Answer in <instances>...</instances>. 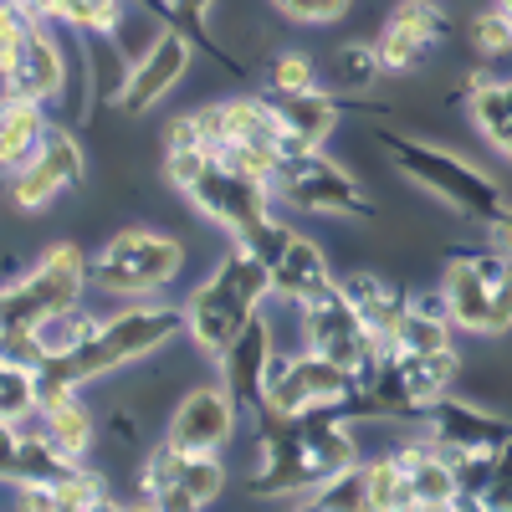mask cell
Instances as JSON below:
<instances>
[{"label": "cell", "instance_id": "277c9868", "mask_svg": "<svg viewBox=\"0 0 512 512\" xmlns=\"http://www.w3.org/2000/svg\"><path fill=\"white\" fill-rule=\"evenodd\" d=\"M272 297V267L262 256H251L241 241H231L221 251V262L210 267V277L185 297V333L190 344L216 359L231 338L246 328L251 313H262V303Z\"/></svg>", "mask_w": 512, "mask_h": 512}, {"label": "cell", "instance_id": "8992f818", "mask_svg": "<svg viewBox=\"0 0 512 512\" xmlns=\"http://www.w3.org/2000/svg\"><path fill=\"white\" fill-rule=\"evenodd\" d=\"M441 297L456 333L502 338L512 333V256L497 246H456L441 272Z\"/></svg>", "mask_w": 512, "mask_h": 512}, {"label": "cell", "instance_id": "3957f363", "mask_svg": "<svg viewBox=\"0 0 512 512\" xmlns=\"http://www.w3.org/2000/svg\"><path fill=\"white\" fill-rule=\"evenodd\" d=\"M374 144L384 149V159H390L420 195H431L436 205L456 210V216H466V221L487 226L507 205V190L487 175V169L461 159L446 144L415 139V134H405V128H374Z\"/></svg>", "mask_w": 512, "mask_h": 512}, {"label": "cell", "instance_id": "60d3db41", "mask_svg": "<svg viewBox=\"0 0 512 512\" xmlns=\"http://www.w3.org/2000/svg\"><path fill=\"white\" fill-rule=\"evenodd\" d=\"M16 6L26 11V16H36V21H47V0H16ZM52 26V21H47Z\"/></svg>", "mask_w": 512, "mask_h": 512}, {"label": "cell", "instance_id": "d590c367", "mask_svg": "<svg viewBox=\"0 0 512 512\" xmlns=\"http://www.w3.org/2000/svg\"><path fill=\"white\" fill-rule=\"evenodd\" d=\"M272 11H282L297 26H333L354 11V0H267Z\"/></svg>", "mask_w": 512, "mask_h": 512}, {"label": "cell", "instance_id": "4dcf8cb0", "mask_svg": "<svg viewBox=\"0 0 512 512\" xmlns=\"http://www.w3.org/2000/svg\"><path fill=\"white\" fill-rule=\"evenodd\" d=\"M303 507H313V512H364L369 507V472H364V461L344 466L338 477H328L323 487H313L303 497Z\"/></svg>", "mask_w": 512, "mask_h": 512}, {"label": "cell", "instance_id": "6da1fadb", "mask_svg": "<svg viewBox=\"0 0 512 512\" xmlns=\"http://www.w3.org/2000/svg\"><path fill=\"white\" fill-rule=\"evenodd\" d=\"M256 451L262 466L251 472V497L267 502H303L313 487L338 477L359 461V420L344 410H313V415H256Z\"/></svg>", "mask_w": 512, "mask_h": 512}, {"label": "cell", "instance_id": "484cf974", "mask_svg": "<svg viewBox=\"0 0 512 512\" xmlns=\"http://www.w3.org/2000/svg\"><path fill=\"white\" fill-rule=\"evenodd\" d=\"M333 277L328 267V256L313 236H297L287 241V251L277 256V267H272V297H282V303H303L308 292H318L323 282Z\"/></svg>", "mask_w": 512, "mask_h": 512}, {"label": "cell", "instance_id": "44dd1931", "mask_svg": "<svg viewBox=\"0 0 512 512\" xmlns=\"http://www.w3.org/2000/svg\"><path fill=\"white\" fill-rule=\"evenodd\" d=\"M431 349H456V323L446 313L441 282L436 287H410V308L395 323L390 354H431Z\"/></svg>", "mask_w": 512, "mask_h": 512}, {"label": "cell", "instance_id": "e0dca14e", "mask_svg": "<svg viewBox=\"0 0 512 512\" xmlns=\"http://www.w3.org/2000/svg\"><path fill=\"white\" fill-rule=\"evenodd\" d=\"M272 323L262 313H251L246 328L231 338V344L216 354V369H221V384L236 395L241 415L256 420V415H267V374H272Z\"/></svg>", "mask_w": 512, "mask_h": 512}, {"label": "cell", "instance_id": "9a60e30c", "mask_svg": "<svg viewBox=\"0 0 512 512\" xmlns=\"http://www.w3.org/2000/svg\"><path fill=\"white\" fill-rule=\"evenodd\" d=\"M236 425H241V405L216 374L205 384H190V390L175 400V410H169V420H164V441L175 451H216L221 456L236 436Z\"/></svg>", "mask_w": 512, "mask_h": 512}, {"label": "cell", "instance_id": "603a6c76", "mask_svg": "<svg viewBox=\"0 0 512 512\" xmlns=\"http://www.w3.org/2000/svg\"><path fill=\"white\" fill-rule=\"evenodd\" d=\"M349 292V303L359 308V318L369 323V333L384 344V354H390V338H395V323L405 318L410 308V287H400L395 277H379V272H349L338 277Z\"/></svg>", "mask_w": 512, "mask_h": 512}, {"label": "cell", "instance_id": "8d00e7d4", "mask_svg": "<svg viewBox=\"0 0 512 512\" xmlns=\"http://www.w3.org/2000/svg\"><path fill=\"white\" fill-rule=\"evenodd\" d=\"M236 241H241L251 256H262L267 267H277V256H282V251H287V241H292V226H287V221H277V216H262L251 231H241Z\"/></svg>", "mask_w": 512, "mask_h": 512}, {"label": "cell", "instance_id": "ba28073f", "mask_svg": "<svg viewBox=\"0 0 512 512\" xmlns=\"http://www.w3.org/2000/svg\"><path fill=\"white\" fill-rule=\"evenodd\" d=\"M272 195L308 210V216H338V221H379L374 195L349 175L344 164L323 149H287L277 175H272Z\"/></svg>", "mask_w": 512, "mask_h": 512}, {"label": "cell", "instance_id": "1f68e13d", "mask_svg": "<svg viewBox=\"0 0 512 512\" xmlns=\"http://www.w3.org/2000/svg\"><path fill=\"white\" fill-rule=\"evenodd\" d=\"M123 6H128V0H47V21L57 31L88 36V31H108Z\"/></svg>", "mask_w": 512, "mask_h": 512}, {"label": "cell", "instance_id": "b9f144b4", "mask_svg": "<svg viewBox=\"0 0 512 512\" xmlns=\"http://www.w3.org/2000/svg\"><path fill=\"white\" fill-rule=\"evenodd\" d=\"M492 6H502V11H507V16H512V0H492Z\"/></svg>", "mask_w": 512, "mask_h": 512}, {"label": "cell", "instance_id": "ffe728a7", "mask_svg": "<svg viewBox=\"0 0 512 512\" xmlns=\"http://www.w3.org/2000/svg\"><path fill=\"white\" fill-rule=\"evenodd\" d=\"M262 98L282 123L287 149H323L333 139V128H338V98L333 93L308 88V93H262Z\"/></svg>", "mask_w": 512, "mask_h": 512}, {"label": "cell", "instance_id": "7c38bea8", "mask_svg": "<svg viewBox=\"0 0 512 512\" xmlns=\"http://www.w3.org/2000/svg\"><path fill=\"white\" fill-rule=\"evenodd\" d=\"M6 180V200L11 210H21V216H36V210H52L57 200L77 195L82 185H88V154H82L77 134L72 128H47V139H41V149L11 169V175H0Z\"/></svg>", "mask_w": 512, "mask_h": 512}, {"label": "cell", "instance_id": "5bb4252c", "mask_svg": "<svg viewBox=\"0 0 512 512\" xmlns=\"http://www.w3.org/2000/svg\"><path fill=\"white\" fill-rule=\"evenodd\" d=\"M446 36H451V16L436 6V0H395L384 26H379V36H374L384 77H415Z\"/></svg>", "mask_w": 512, "mask_h": 512}, {"label": "cell", "instance_id": "7402d4cb", "mask_svg": "<svg viewBox=\"0 0 512 512\" xmlns=\"http://www.w3.org/2000/svg\"><path fill=\"white\" fill-rule=\"evenodd\" d=\"M461 98H466V118L482 134V144L512 164V77H466Z\"/></svg>", "mask_w": 512, "mask_h": 512}, {"label": "cell", "instance_id": "2e32d148", "mask_svg": "<svg viewBox=\"0 0 512 512\" xmlns=\"http://www.w3.org/2000/svg\"><path fill=\"white\" fill-rule=\"evenodd\" d=\"M190 62H195V41L185 36V31H175L169 26L154 47L134 62V72H128V82H123V98H118V113L123 118H144V113H154L169 93L180 88V82L190 77Z\"/></svg>", "mask_w": 512, "mask_h": 512}, {"label": "cell", "instance_id": "f35d334b", "mask_svg": "<svg viewBox=\"0 0 512 512\" xmlns=\"http://www.w3.org/2000/svg\"><path fill=\"white\" fill-rule=\"evenodd\" d=\"M108 436H113L123 451H139V446H144V420L128 410V405H118V410L108 415Z\"/></svg>", "mask_w": 512, "mask_h": 512}, {"label": "cell", "instance_id": "5b68a950", "mask_svg": "<svg viewBox=\"0 0 512 512\" xmlns=\"http://www.w3.org/2000/svg\"><path fill=\"white\" fill-rule=\"evenodd\" d=\"M164 180L231 241L251 231L262 216H272V200H277L267 180L241 175L236 164H226L210 149H164Z\"/></svg>", "mask_w": 512, "mask_h": 512}, {"label": "cell", "instance_id": "cb8c5ba5", "mask_svg": "<svg viewBox=\"0 0 512 512\" xmlns=\"http://www.w3.org/2000/svg\"><path fill=\"white\" fill-rule=\"evenodd\" d=\"M47 103L36 98H21V93H0V175H11V169H21L41 139H47Z\"/></svg>", "mask_w": 512, "mask_h": 512}, {"label": "cell", "instance_id": "4fadbf2b", "mask_svg": "<svg viewBox=\"0 0 512 512\" xmlns=\"http://www.w3.org/2000/svg\"><path fill=\"white\" fill-rule=\"evenodd\" d=\"M67 82H72V31L57 36V26L31 21L16 57L0 72V93H21L52 108L57 98H67Z\"/></svg>", "mask_w": 512, "mask_h": 512}, {"label": "cell", "instance_id": "52a82bcc", "mask_svg": "<svg viewBox=\"0 0 512 512\" xmlns=\"http://www.w3.org/2000/svg\"><path fill=\"white\" fill-rule=\"evenodd\" d=\"M185 272V241L154 226H123L88 256V282L108 297H159Z\"/></svg>", "mask_w": 512, "mask_h": 512}, {"label": "cell", "instance_id": "ab89813d", "mask_svg": "<svg viewBox=\"0 0 512 512\" xmlns=\"http://www.w3.org/2000/svg\"><path fill=\"white\" fill-rule=\"evenodd\" d=\"M482 231H487V246H497V251H507V256H512V205H502Z\"/></svg>", "mask_w": 512, "mask_h": 512}, {"label": "cell", "instance_id": "f1b7e54d", "mask_svg": "<svg viewBox=\"0 0 512 512\" xmlns=\"http://www.w3.org/2000/svg\"><path fill=\"white\" fill-rule=\"evenodd\" d=\"M379 77H384V67H379L374 41H349V47H333V57H328V82H333L338 93L359 98V93L374 88Z\"/></svg>", "mask_w": 512, "mask_h": 512}, {"label": "cell", "instance_id": "74e56055", "mask_svg": "<svg viewBox=\"0 0 512 512\" xmlns=\"http://www.w3.org/2000/svg\"><path fill=\"white\" fill-rule=\"evenodd\" d=\"M477 512H512V441L492 456V477L482 487V507Z\"/></svg>", "mask_w": 512, "mask_h": 512}, {"label": "cell", "instance_id": "d6986e66", "mask_svg": "<svg viewBox=\"0 0 512 512\" xmlns=\"http://www.w3.org/2000/svg\"><path fill=\"white\" fill-rule=\"evenodd\" d=\"M390 451L405 466V507H415V512H451L456 507V466L431 436L415 431L410 441H400Z\"/></svg>", "mask_w": 512, "mask_h": 512}, {"label": "cell", "instance_id": "d6a6232c", "mask_svg": "<svg viewBox=\"0 0 512 512\" xmlns=\"http://www.w3.org/2000/svg\"><path fill=\"white\" fill-rule=\"evenodd\" d=\"M466 41H472V52L487 57V62L507 57V52H512V16H507L502 6L477 11L472 21H466Z\"/></svg>", "mask_w": 512, "mask_h": 512}, {"label": "cell", "instance_id": "9c48e42d", "mask_svg": "<svg viewBox=\"0 0 512 512\" xmlns=\"http://www.w3.org/2000/svg\"><path fill=\"white\" fill-rule=\"evenodd\" d=\"M297 313V333H303V349L344 364L354 379H369L374 364L384 359V344L369 333V323L359 318V308L349 303V292L338 277H328L318 292H308L303 303H292Z\"/></svg>", "mask_w": 512, "mask_h": 512}, {"label": "cell", "instance_id": "f546056e", "mask_svg": "<svg viewBox=\"0 0 512 512\" xmlns=\"http://www.w3.org/2000/svg\"><path fill=\"white\" fill-rule=\"evenodd\" d=\"M41 410V379L26 364L0 359V425H26Z\"/></svg>", "mask_w": 512, "mask_h": 512}, {"label": "cell", "instance_id": "ac0fdd59", "mask_svg": "<svg viewBox=\"0 0 512 512\" xmlns=\"http://www.w3.org/2000/svg\"><path fill=\"white\" fill-rule=\"evenodd\" d=\"M420 431L431 436L446 456H456V451H497V446H507L512 441V420L487 410V405H477V400H461L451 390L446 400H436L431 410H425Z\"/></svg>", "mask_w": 512, "mask_h": 512}, {"label": "cell", "instance_id": "e575fe53", "mask_svg": "<svg viewBox=\"0 0 512 512\" xmlns=\"http://www.w3.org/2000/svg\"><path fill=\"white\" fill-rule=\"evenodd\" d=\"M364 472H369V507H379V512L405 507V466H400L395 451L364 461Z\"/></svg>", "mask_w": 512, "mask_h": 512}, {"label": "cell", "instance_id": "83f0119b", "mask_svg": "<svg viewBox=\"0 0 512 512\" xmlns=\"http://www.w3.org/2000/svg\"><path fill=\"white\" fill-rule=\"evenodd\" d=\"M169 31V21L154 11V6H144V0H128V6L118 11V21L108 26V36H113V47L128 57V67H134L149 47H154V41Z\"/></svg>", "mask_w": 512, "mask_h": 512}, {"label": "cell", "instance_id": "30bf717a", "mask_svg": "<svg viewBox=\"0 0 512 512\" xmlns=\"http://www.w3.org/2000/svg\"><path fill=\"white\" fill-rule=\"evenodd\" d=\"M226 492V461L216 451H175L169 441L139 456V502L159 512H200Z\"/></svg>", "mask_w": 512, "mask_h": 512}, {"label": "cell", "instance_id": "d4e9b609", "mask_svg": "<svg viewBox=\"0 0 512 512\" xmlns=\"http://www.w3.org/2000/svg\"><path fill=\"white\" fill-rule=\"evenodd\" d=\"M36 425H41V431H47L67 456H77V461H88L93 446H98V415L82 405L77 390H62V395H47V400H41Z\"/></svg>", "mask_w": 512, "mask_h": 512}, {"label": "cell", "instance_id": "836d02e7", "mask_svg": "<svg viewBox=\"0 0 512 512\" xmlns=\"http://www.w3.org/2000/svg\"><path fill=\"white\" fill-rule=\"evenodd\" d=\"M262 77H267V93H308L318 88V62L308 52H277L267 57Z\"/></svg>", "mask_w": 512, "mask_h": 512}, {"label": "cell", "instance_id": "8fae6325", "mask_svg": "<svg viewBox=\"0 0 512 512\" xmlns=\"http://www.w3.org/2000/svg\"><path fill=\"white\" fill-rule=\"evenodd\" d=\"M359 395V379L333 364L313 349H297V354H277L272 374H267V410L272 415H313V410H344Z\"/></svg>", "mask_w": 512, "mask_h": 512}, {"label": "cell", "instance_id": "4316f807", "mask_svg": "<svg viewBox=\"0 0 512 512\" xmlns=\"http://www.w3.org/2000/svg\"><path fill=\"white\" fill-rule=\"evenodd\" d=\"M31 328H36V344H41V354H47V359H62V354H72V349L88 344V338L103 328V318H98V313H88L82 303H72V308H62V313L36 318Z\"/></svg>", "mask_w": 512, "mask_h": 512}, {"label": "cell", "instance_id": "7a4b0ae2", "mask_svg": "<svg viewBox=\"0 0 512 512\" xmlns=\"http://www.w3.org/2000/svg\"><path fill=\"white\" fill-rule=\"evenodd\" d=\"M185 338V303H164V297H134L123 303L88 344L62 354V359H47L36 369L41 379V400L47 395H62V390H82L93 379H108L128 364H149L154 354L175 349Z\"/></svg>", "mask_w": 512, "mask_h": 512}]
</instances>
